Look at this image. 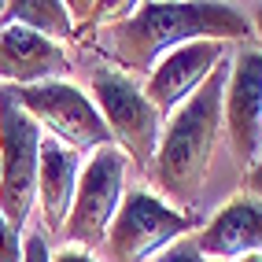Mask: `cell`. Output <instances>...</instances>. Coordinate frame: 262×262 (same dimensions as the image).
I'll list each match as a JSON object with an SVG mask.
<instances>
[{
	"label": "cell",
	"instance_id": "1",
	"mask_svg": "<svg viewBox=\"0 0 262 262\" xmlns=\"http://www.w3.org/2000/svg\"><path fill=\"white\" fill-rule=\"evenodd\" d=\"M229 63L233 56L214 67L196 93H192L178 111L170 115L166 129L159 137L155 159L148 166L155 181V196L166 200L178 211H192L200 203L207 178L214 170V155L222 144V100H225V81H229Z\"/></svg>",
	"mask_w": 262,
	"mask_h": 262
},
{
	"label": "cell",
	"instance_id": "2",
	"mask_svg": "<svg viewBox=\"0 0 262 262\" xmlns=\"http://www.w3.org/2000/svg\"><path fill=\"white\" fill-rule=\"evenodd\" d=\"M111 33V59L129 78L151 74L166 52L192 41H229L248 45L251 23L229 4H137L129 19H122Z\"/></svg>",
	"mask_w": 262,
	"mask_h": 262
},
{
	"label": "cell",
	"instance_id": "3",
	"mask_svg": "<svg viewBox=\"0 0 262 262\" xmlns=\"http://www.w3.org/2000/svg\"><path fill=\"white\" fill-rule=\"evenodd\" d=\"M89 100L107 122L115 148L137 170H148L163 137V115L144 96V85L118 67H93L89 71Z\"/></svg>",
	"mask_w": 262,
	"mask_h": 262
},
{
	"label": "cell",
	"instance_id": "4",
	"mask_svg": "<svg viewBox=\"0 0 262 262\" xmlns=\"http://www.w3.org/2000/svg\"><path fill=\"white\" fill-rule=\"evenodd\" d=\"M200 225L196 211H178L148 188L122 196V207L103 236V262H155L185 233Z\"/></svg>",
	"mask_w": 262,
	"mask_h": 262
},
{
	"label": "cell",
	"instance_id": "5",
	"mask_svg": "<svg viewBox=\"0 0 262 262\" xmlns=\"http://www.w3.org/2000/svg\"><path fill=\"white\" fill-rule=\"evenodd\" d=\"M37 151L41 126L33 122L8 89H0V218L15 233L37 203Z\"/></svg>",
	"mask_w": 262,
	"mask_h": 262
},
{
	"label": "cell",
	"instance_id": "6",
	"mask_svg": "<svg viewBox=\"0 0 262 262\" xmlns=\"http://www.w3.org/2000/svg\"><path fill=\"white\" fill-rule=\"evenodd\" d=\"M8 93L37 126L48 129V137H56L59 144H67L78 155L115 144L107 122L96 111V103L89 100V93H81L74 81H45V85L8 89Z\"/></svg>",
	"mask_w": 262,
	"mask_h": 262
},
{
	"label": "cell",
	"instance_id": "7",
	"mask_svg": "<svg viewBox=\"0 0 262 262\" xmlns=\"http://www.w3.org/2000/svg\"><path fill=\"white\" fill-rule=\"evenodd\" d=\"M126 170H129V159L115 144L93 151L89 163L81 166L74 207H71V218H67V229H63V236L78 244L81 251L100 248L103 236H107V225L115 222L122 196H126Z\"/></svg>",
	"mask_w": 262,
	"mask_h": 262
},
{
	"label": "cell",
	"instance_id": "8",
	"mask_svg": "<svg viewBox=\"0 0 262 262\" xmlns=\"http://www.w3.org/2000/svg\"><path fill=\"white\" fill-rule=\"evenodd\" d=\"M222 126L236 166L248 170L262 155V48L236 45L222 100Z\"/></svg>",
	"mask_w": 262,
	"mask_h": 262
},
{
	"label": "cell",
	"instance_id": "9",
	"mask_svg": "<svg viewBox=\"0 0 262 262\" xmlns=\"http://www.w3.org/2000/svg\"><path fill=\"white\" fill-rule=\"evenodd\" d=\"M233 56L229 41H192L166 52L155 63V71L144 81V96L159 115H173L181 103L200 89V85L214 74V67Z\"/></svg>",
	"mask_w": 262,
	"mask_h": 262
},
{
	"label": "cell",
	"instance_id": "10",
	"mask_svg": "<svg viewBox=\"0 0 262 262\" xmlns=\"http://www.w3.org/2000/svg\"><path fill=\"white\" fill-rule=\"evenodd\" d=\"M74 71L63 45L41 37L19 23L0 30V85L4 89H30L45 81H63Z\"/></svg>",
	"mask_w": 262,
	"mask_h": 262
},
{
	"label": "cell",
	"instance_id": "11",
	"mask_svg": "<svg viewBox=\"0 0 262 262\" xmlns=\"http://www.w3.org/2000/svg\"><path fill=\"white\" fill-rule=\"evenodd\" d=\"M81 155L59 144L56 137H41L37 151V203H41V229L45 236H63L67 218L74 207V192L81 178Z\"/></svg>",
	"mask_w": 262,
	"mask_h": 262
},
{
	"label": "cell",
	"instance_id": "12",
	"mask_svg": "<svg viewBox=\"0 0 262 262\" xmlns=\"http://www.w3.org/2000/svg\"><path fill=\"white\" fill-rule=\"evenodd\" d=\"M203 258L233 262L240 255H262V203L251 196H233L196 236Z\"/></svg>",
	"mask_w": 262,
	"mask_h": 262
},
{
	"label": "cell",
	"instance_id": "13",
	"mask_svg": "<svg viewBox=\"0 0 262 262\" xmlns=\"http://www.w3.org/2000/svg\"><path fill=\"white\" fill-rule=\"evenodd\" d=\"M11 23H19L33 33H41L48 41H74V26H71V11L59 0H15L11 4Z\"/></svg>",
	"mask_w": 262,
	"mask_h": 262
},
{
	"label": "cell",
	"instance_id": "14",
	"mask_svg": "<svg viewBox=\"0 0 262 262\" xmlns=\"http://www.w3.org/2000/svg\"><path fill=\"white\" fill-rule=\"evenodd\" d=\"M23 262H52V248L45 229H33L23 236Z\"/></svg>",
	"mask_w": 262,
	"mask_h": 262
},
{
	"label": "cell",
	"instance_id": "15",
	"mask_svg": "<svg viewBox=\"0 0 262 262\" xmlns=\"http://www.w3.org/2000/svg\"><path fill=\"white\" fill-rule=\"evenodd\" d=\"M0 262H23V233L0 218Z\"/></svg>",
	"mask_w": 262,
	"mask_h": 262
},
{
	"label": "cell",
	"instance_id": "16",
	"mask_svg": "<svg viewBox=\"0 0 262 262\" xmlns=\"http://www.w3.org/2000/svg\"><path fill=\"white\" fill-rule=\"evenodd\" d=\"M155 262H207L203 255H200V248H196V240H178L170 251H163Z\"/></svg>",
	"mask_w": 262,
	"mask_h": 262
},
{
	"label": "cell",
	"instance_id": "17",
	"mask_svg": "<svg viewBox=\"0 0 262 262\" xmlns=\"http://www.w3.org/2000/svg\"><path fill=\"white\" fill-rule=\"evenodd\" d=\"M244 196H251L262 203V155L248 166V173H244Z\"/></svg>",
	"mask_w": 262,
	"mask_h": 262
},
{
	"label": "cell",
	"instance_id": "18",
	"mask_svg": "<svg viewBox=\"0 0 262 262\" xmlns=\"http://www.w3.org/2000/svg\"><path fill=\"white\" fill-rule=\"evenodd\" d=\"M52 262H96V258L89 251H81V248H63V251L52 255Z\"/></svg>",
	"mask_w": 262,
	"mask_h": 262
},
{
	"label": "cell",
	"instance_id": "19",
	"mask_svg": "<svg viewBox=\"0 0 262 262\" xmlns=\"http://www.w3.org/2000/svg\"><path fill=\"white\" fill-rule=\"evenodd\" d=\"M251 26H255V33L262 37V4H255V11H251V19H248Z\"/></svg>",
	"mask_w": 262,
	"mask_h": 262
},
{
	"label": "cell",
	"instance_id": "20",
	"mask_svg": "<svg viewBox=\"0 0 262 262\" xmlns=\"http://www.w3.org/2000/svg\"><path fill=\"white\" fill-rule=\"evenodd\" d=\"M11 23V4H8V0H0V30H4Z\"/></svg>",
	"mask_w": 262,
	"mask_h": 262
},
{
	"label": "cell",
	"instance_id": "21",
	"mask_svg": "<svg viewBox=\"0 0 262 262\" xmlns=\"http://www.w3.org/2000/svg\"><path fill=\"white\" fill-rule=\"evenodd\" d=\"M233 262H262V255H240V258H233Z\"/></svg>",
	"mask_w": 262,
	"mask_h": 262
}]
</instances>
